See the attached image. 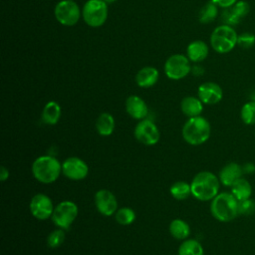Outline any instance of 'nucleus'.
Here are the masks:
<instances>
[{"label": "nucleus", "instance_id": "obj_1", "mask_svg": "<svg viewBox=\"0 0 255 255\" xmlns=\"http://www.w3.org/2000/svg\"><path fill=\"white\" fill-rule=\"evenodd\" d=\"M220 184L218 175L215 173L209 170L199 171L190 182L191 196L199 201H211L219 193Z\"/></svg>", "mask_w": 255, "mask_h": 255}, {"label": "nucleus", "instance_id": "obj_29", "mask_svg": "<svg viewBox=\"0 0 255 255\" xmlns=\"http://www.w3.org/2000/svg\"><path fill=\"white\" fill-rule=\"evenodd\" d=\"M240 118L247 126L255 125V101L250 100L245 103L240 111Z\"/></svg>", "mask_w": 255, "mask_h": 255}, {"label": "nucleus", "instance_id": "obj_26", "mask_svg": "<svg viewBox=\"0 0 255 255\" xmlns=\"http://www.w3.org/2000/svg\"><path fill=\"white\" fill-rule=\"evenodd\" d=\"M169 192L174 199L185 200L191 195L190 183L183 180L175 181L170 185Z\"/></svg>", "mask_w": 255, "mask_h": 255}, {"label": "nucleus", "instance_id": "obj_18", "mask_svg": "<svg viewBox=\"0 0 255 255\" xmlns=\"http://www.w3.org/2000/svg\"><path fill=\"white\" fill-rule=\"evenodd\" d=\"M159 78V73L156 68L146 66L138 70L135 75V83L138 87L147 89L154 86Z\"/></svg>", "mask_w": 255, "mask_h": 255}, {"label": "nucleus", "instance_id": "obj_15", "mask_svg": "<svg viewBox=\"0 0 255 255\" xmlns=\"http://www.w3.org/2000/svg\"><path fill=\"white\" fill-rule=\"evenodd\" d=\"M126 112L133 120L141 121L146 119L148 115V108L142 98L136 95L129 96L125 103Z\"/></svg>", "mask_w": 255, "mask_h": 255}, {"label": "nucleus", "instance_id": "obj_35", "mask_svg": "<svg viewBox=\"0 0 255 255\" xmlns=\"http://www.w3.org/2000/svg\"><path fill=\"white\" fill-rule=\"evenodd\" d=\"M8 177H9V169L4 165H2L0 168V180L4 182L5 180L8 179Z\"/></svg>", "mask_w": 255, "mask_h": 255}, {"label": "nucleus", "instance_id": "obj_36", "mask_svg": "<svg viewBox=\"0 0 255 255\" xmlns=\"http://www.w3.org/2000/svg\"><path fill=\"white\" fill-rule=\"evenodd\" d=\"M104 2H106L107 4H111V3H114V2H116L117 0H103Z\"/></svg>", "mask_w": 255, "mask_h": 255}, {"label": "nucleus", "instance_id": "obj_23", "mask_svg": "<svg viewBox=\"0 0 255 255\" xmlns=\"http://www.w3.org/2000/svg\"><path fill=\"white\" fill-rule=\"evenodd\" d=\"M168 231L174 239L180 241L189 238V235L191 233L189 224L181 218H175L171 220L168 226Z\"/></svg>", "mask_w": 255, "mask_h": 255}, {"label": "nucleus", "instance_id": "obj_6", "mask_svg": "<svg viewBox=\"0 0 255 255\" xmlns=\"http://www.w3.org/2000/svg\"><path fill=\"white\" fill-rule=\"evenodd\" d=\"M79 214L78 205L72 200H63L55 205L51 220L55 226L67 230L75 222Z\"/></svg>", "mask_w": 255, "mask_h": 255}, {"label": "nucleus", "instance_id": "obj_10", "mask_svg": "<svg viewBox=\"0 0 255 255\" xmlns=\"http://www.w3.org/2000/svg\"><path fill=\"white\" fill-rule=\"evenodd\" d=\"M190 60L182 54L171 55L164 64V73L170 80H181L191 71Z\"/></svg>", "mask_w": 255, "mask_h": 255}, {"label": "nucleus", "instance_id": "obj_16", "mask_svg": "<svg viewBox=\"0 0 255 255\" xmlns=\"http://www.w3.org/2000/svg\"><path fill=\"white\" fill-rule=\"evenodd\" d=\"M250 11V6L246 1H237L233 6L225 8L222 14V20L227 25L238 24Z\"/></svg>", "mask_w": 255, "mask_h": 255}, {"label": "nucleus", "instance_id": "obj_22", "mask_svg": "<svg viewBox=\"0 0 255 255\" xmlns=\"http://www.w3.org/2000/svg\"><path fill=\"white\" fill-rule=\"evenodd\" d=\"M96 130L102 136H110L113 134L116 127L115 118L110 113H102L96 120Z\"/></svg>", "mask_w": 255, "mask_h": 255}, {"label": "nucleus", "instance_id": "obj_31", "mask_svg": "<svg viewBox=\"0 0 255 255\" xmlns=\"http://www.w3.org/2000/svg\"><path fill=\"white\" fill-rule=\"evenodd\" d=\"M238 209L239 215H253L255 213V200L250 197L248 199L238 201Z\"/></svg>", "mask_w": 255, "mask_h": 255}, {"label": "nucleus", "instance_id": "obj_19", "mask_svg": "<svg viewBox=\"0 0 255 255\" xmlns=\"http://www.w3.org/2000/svg\"><path fill=\"white\" fill-rule=\"evenodd\" d=\"M180 110L187 118L198 117L203 111V103L198 97L187 96L181 100Z\"/></svg>", "mask_w": 255, "mask_h": 255}, {"label": "nucleus", "instance_id": "obj_30", "mask_svg": "<svg viewBox=\"0 0 255 255\" xmlns=\"http://www.w3.org/2000/svg\"><path fill=\"white\" fill-rule=\"evenodd\" d=\"M65 237V230L58 227L49 233L47 237V245L53 249L58 248L64 243Z\"/></svg>", "mask_w": 255, "mask_h": 255}, {"label": "nucleus", "instance_id": "obj_28", "mask_svg": "<svg viewBox=\"0 0 255 255\" xmlns=\"http://www.w3.org/2000/svg\"><path fill=\"white\" fill-rule=\"evenodd\" d=\"M217 7L218 6L212 1L206 3L199 11V15H198L199 22H201L202 24H207L212 22L218 15Z\"/></svg>", "mask_w": 255, "mask_h": 255}, {"label": "nucleus", "instance_id": "obj_21", "mask_svg": "<svg viewBox=\"0 0 255 255\" xmlns=\"http://www.w3.org/2000/svg\"><path fill=\"white\" fill-rule=\"evenodd\" d=\"M61 116H62L61 106L55 101H50L44 106L41 119L45 125L55 126L60 121Z\"/></svg>", "mask_w": 255, "mask_h": 255}, {"label": "nucleus", "instance_id": "obj_27", "mask_svg": "<svg viewBox=\"0 0 255 255\" xmlns=\"http://www.w3.org/2000/svg\"><path fill=\"white\" fill-rule=\"evenodd\" d=\"M136 218V214L135 211L128 206L125 207H121L119 208L116 213H115V219L116 221L123 226H128L130 225L131 223L134 222Z\"/></svg>", "mask_w": 255, "mask_h": 255}, {"label": "nucleus", "instance_id": "obj_25", "mask_svg": "<svg viewBox=\"0 0 255 255\" xmlns=\"http://www.w3.org/2000/svg\"><path fill=\"white\" fill-rule=\"evenodd\" d=\"M177 255H204V249L198 240L187 238L180 243Z\"/></svg>", "mask_w": 255, "mask_h": 255}, {"label": "nucleus", "instance_id": "obj_33", "mask_svg": "<svg viewBox=\"0 0 255 255\" xmlns=\"http://www.w3.org/2000/svg\"><path fill=\"white\" fill-rule=\"evenodd\" d=\"M212 2H214L217 6L222 7V8H229L231 6H233L238 0H211Z\"/></svg>", "mask_w": 255, "mask_h": 255}, {"label": "nucleus", "instance_id": "obj_12", "mask_svg": "<svg viewBox=\"0 0 255 255\" xmlns=\"http://www.w3.org/2000/svg\"><path fill=\"white\" fill-rule=\"evenodd\" d=\"M62 174L73 181L84 180L89 174V165L78 156H69L62 162Z\"/></svg>", "mask_w": 255, "mask_h": 255}, {"label": "nucleus", "instance_id": "obj_20", "mask_svg": "<svg viewBox=\"0 0 255 255\" xmlns=\"http://www.w3.org/2000/svg\"><path fill=\"white\" fill-rule=\"evenodd\" d=\"M208 52L209 49L205 42L201 40H195L187 46L186 56L191 62L199 63L207 58Z\"/></svg>", "mask_w": 255, "mask_h": 255}, {"label": "nucleus", "instance_id": "obj_8", "mask_svg": "<svg viewBox=\"0 0 255 255\" xmlns=\"http://www.w3.org/2000/svg\"><path fill=\"white\" fill-rule=\"evenodd\" d=\"M55 18L64 26H74L80 20L82 12L74 0H62L55 6Z\"/></svg>", "mask_w": 255, "mask_h": 255}, {"label": "nucleus", "instance_id": "obj_14", "mask_svg": "<svg viewBox=\"0 0 255 255\" xmlns=\"http://www.w3.org/2000/svg\"><path fill=\"white\" fill-rule=\"evenodd\" d=\"M197 96L205 105H216L223 98L221 87L214 82L202 83L197 90Z\"/></svg>", "mask_w": 255, "mask_h": 255}, {"label": "nucleus", "instance_id": "obj_17", "mask_svg": "<svg viewBox=\"0 0 255 255\" xmlns=\"http://www.w3.org/2000/svg\"><path fill=\"white\" fill-rule=\"evenodd\" d=\"M242 165L237 162L231 161L226 163L219 171L218 178L223 186L231 187L238 179L243 177Z\"/></svg>", "mask_w": 255, "mask_h": 255}, {"label": "nucleus", "instance_id": "obj_7", "mask_svg": "<svg viewBox=\"0 0 255 255\" xmlns=\"http://www.w3.org/2000/svg\"><path fill=\"white\" fill-rule=\"evenodd\" d=\"M82 17L88 26L101 27L108 18V4L103 0H88L83 6Z\"/></svg>", "mask_w": 255, "mask_h": 255}, {"label": "nucleus", "instance_id": "obj_2", "mask_svg": "<svg viewBox=\"0 0 255 255\" xmlns=\"http://www.w3.org/2000/svg\"><path fill=\"white\" fill-rule=\"evenodd\" d=\"M31 171L37 181L51 184L62 174V162L53 155H40L32 162Z\"/></svg>", "mask_w": 255, "mask_h": 255}, {"label": "nucleus", "instance_id": "obj_32", "mask_svg": "<svg viewBox=\"0 0 255 255\" xmlns=\"http://www.w3.org/2000/svg\"><path fill=\"white\" fill-rule=\"evenodd\" d=\"M255 44V36L252 33H242L238 35V40H237V45H239L243 49H249L253 47Z\"/></svg>", "mask_w": 255, "mask_h": 255}, {"label": "nucleus", "instance_id": "obj_4", "mask_svg": "<svg viewBox=\"0 0 255 255\" xmlns=\"http://www.w3.org/2000/svg\"><path fill=\"white\" fill-rule=\"evenodd\" d=\"M210 134V123L201 116L188 118L181 129L183 140L193 146L201 145L206 142L209 139Z\"/></svg>", "mask_w": 255, "mask_h": 255}, {"label": "nucleus", "instance_id": "obj_9", "mask_svg": "<svg viewBox=\"0 0 255 255\" xmlns=\"http://www.w3.org/2000/svg\"><path fill=\"white\" fill-rule=\"evenodd\" d=\"M135 139L143 145H155L160 139V131L157 126L148 119L138 121L133 129Z\"/></svg>", "mask_w": 255, "mask_h": 255}, {"label": "nucleus", "instance_id": "obj_13", "mask_svg": "<svg viewBox=\"0 0 255 255\" xmlns=\"http://www.w3.org/2000/svg\"><path fill=\"white\" fill-rule=\"evenodd\" d=\"M94 201L99 213L107 217L115 215L116 211L119 209L117 197L109 189H99L95 193Z\"/></svg>", "mask_w": 255, "mask_h": 255}, {"label": "nucleus", "instance_id": "obj_24", "mask_svg": "<svg viewBox=\"0 0 255 255\" xmlns=\"http://www.w3.org/2000/svg\"><path fill=\"white\" fill-rule=\"evenodd\" d=\"M231 193L235 196L238 201L248 199L252 194V186L251 183L244 177L238 179L231 187Z\"/></svg>", "mask_w": 255, "mask_h": 255}, {"label": "nucleus", "instance_id": "obj_34", "mask_svg": "<svg viewBox=\"0 0 255 255\" xmlns=\"http://www.w3.org/2000/svg\"><path fill=\"white\" fill-rule=\"evenodd\" d=\"M244 174H253L255 173V164L253 162H245L242 165Z\"/></svg>", "mask_w": 255, "mask_h": 255}, {"label": "nucleus", "instance_id": "obj_3", "mask_svg": "<svg viewBox=\"0 0 255 255\" xmlns=\"http://www.w3.org/2000/svg\"><path fill=\"white\" fill-rule=\"evenodd\" d=\"M210 212L219 222L233 221L239 215L238 200L231 192H219L210 201Z\"/></svg>", "mask_w": 255, "mask_h": 255}, {"label": "nucleus", "instance_id": "obj_11", "mask_svg": "<svg viewBox=\"0 0 255 255\" xmlns=\"http://www.w3.org/2000/svg\"><path fill=\"white\" fill-rule=\"evenodd\" d=\"M55 205L45 193L39 192L32 196L29 203V210L34 218L40 221H45L52 217Z\"/></svg>", "mask_w": 255, "mask_h": 255}, {"label": "nucleus", "instance_id": "obj_5", "mask_svg": "<svg viewBox=\"0 0 255 255\" xmlns=\"http://www.w3.org/2000/svg\"><path fill=\"white\" fill-rule=\"evenodd\" d=\"M238 35L230 25L223 24L217 26L210 36V45L214 51L225 54L233 50L237 45Z\"/></svg>", "mask_w": 255, "mask_h": 255}]
</instances>
